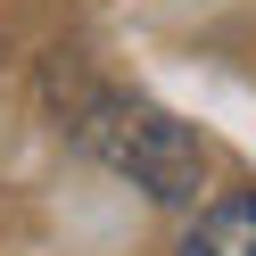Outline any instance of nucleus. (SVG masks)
Masks as SVG:
<instances>
[{"label": "nucleus", "instance_id": "f257e3e1", "mask_svg": "<svg viewBox=\"0 0 256 256\" xmlns=\"http://www.w3.org/2000/svg\"><path fill=\"white\" fill-rule=\"evenodd\" d=\"M83 140L108 157L116 174H132L149 198H198L206 190V149L190 124H174L166 108H140V100H100L83 124Z\"/></svg>", "mask_w": 256, "mask_h": 256}, {"label": "nucleus", "instance_id": "f03ea898", "mask_svg": "<svg viewBox=\"0 0 256 256\" xmlns=\"http://www.w3.org/2000/svg\"><path fill=\"white\" fill-rule=\"evenodd\" d=\"M182 256H256V198H215L190 223Z\"/></svg>", "mask_w": 256, "mask_h": 256}]
</instances>
